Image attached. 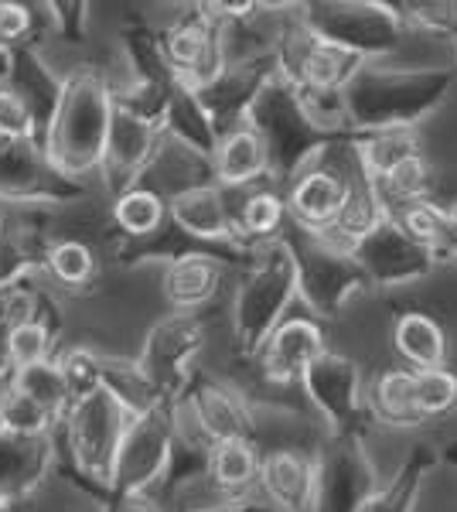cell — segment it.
<instances>
[{
    "instance_id": "1",
    "label": "cell",
    "mask_w": 457,
    "mask_h": 512,
    "mask_svg": "<svg viewBox=\"0 0 457 512\" xmlns=\"http://www.w3.org/2000/svg\"><path fill=\"white\" fill-rule=\"evenodd\" d=\"M113 110L106 103V89L93 76H76L62 89L58 110L48 137V154L62 171H89L106 158Z\"/></svg>"
},
{
    "instance_id": "2",
    "label": "cell",
    "mask_w": 457,
    "mask_h": 512,
    "mask_svg": "<svg viewBox=\"0 0 457 512\" xmlns=\"http://www.w3.org/2000/svg\"><path fill=\"white\" fill-rule=\"evenodd\" d=\"M72 444L76 458L89 472H110L116 465V454L127 437L130 420H123V403L110 390H93L72 414Z\"/></svg>"
},
{
    "instance_id": "3",
    "label": "cell",
    "mask_w": 457,
    "mask_h": 512,
    "mask_svg": "<svg viewBox=\"0 0 457 512\" xmlns=\"http://www.w3.org/2000/svg\"><path fill=\"white\" fill-rule=\"evenodd\" d=\"M324 352V335L314 321L290 318L267 338V349H263V369L270 379H297L311 373V366L321 359Z\"/></svg>"
},
{
    "instance_id": "4",
    "label": "cell",
    "mask_w": 457,
    "mask_h": 512,
    "mask_svg": "<svg viewBox=\"0 0 457 512\" xmlns=\"http://www.w3.org/2000/svg\"><path fill=\"white\" fill-rule=\"evenodd\" d=\"M352 188L331 171H307L294 181L287 195V216H294L304 229H335L342 219Z\"/></svg>"
},
{
    "instance_id": "5",
    "label": "cell",
    "mask_w": 457,
    "mask_h": 512,
    "mask_svg": "<svg viewBox=\"0 0 457 512\" xmlns=\"http://www.w3.org/2000/svg\"><path fill=\"white\" fill-rule=\"evenodd\" d=\"M260 489L273 506L301 512L314 499V465L297 451H273L260 465Z\"/></svg>"
},
{
    "instance_id": "6",
    "label": "cell",
    "mask_w": 457,
    "mask_h": 512,
    "mask_svg": "<svg viewBox=\"0 0 457 512\" xmlns=\"http://www.w3.org/2000/svg\"><path fill=\"white\" fill-rule=\"evenodd\" d=\"M270 147L256 130H232L215 144V178L229 188H246L267 175Z\"/></svg>"
},
{
    "instance_id": "7",
    "label": "cell",
    "mask_w": 457,
    "mask_h": 512,
    "mask_svg": "<svg viewBox=\"0 0 457 512\" xmlns=\"http://www.w3.org/2000/svg\"><path fill=\"white\" fill-rule=\"evenodd\" d=\"M393 345L406 362V369L423 373V369L447 366V335L437 325V318L423 311H406L393 325Z\"/></svg>"
},
{
    "instance_id": "8",
    "label": "cell",
    "mask_w": 457,
    "mask_h": 512,
    "mask_svg": "<svg viewBox=\"0 0 457 512\" xmlns=\"http://www.w3.org/2000/svg\"><path fill=\"white\" fill-rule=\"evenodd\" d=\"M219 263L209 260L202 253H185L181 260H174L161 277V291L168 297L171 308L178 311H195L202 308L209 297L219 291Z\"/></svg>"
},
{
    "instance_id": "9",
    "label": "cell",
    "mask_w": 457,
    "mask_h": 512,
    "mask_svg": "<svg viewBox=\"0 0 457 512\" xmlns=\"http://www.w3.org/2000/svg\"><path fill=\"white\" fill-rule=\"evenodd\" d=\"M171 219L178 222L185 233L202 239H226L236 229L229 205L215 188H188L171 198Z\"/></svg>"
},
{
    "instance_id": "10",
    "label": "cell",
    "mask_w": 457,
    "mask_h": 512,
    "mask_svg": "<svg viewBox=\"0 0 457 512\" xmlns=\"http://www.w3.org/2000/svg\"><path fill=\"white\" fill-rule=\"evenodd\" d=\"M372 407H376L379 420H386V424H417V373L406 366H393L386 373H379L376 383H372Z\"/></svg>"
},
{
    "instance_id": "11",
    "label": "cell",
    "mask_w": 457,
    "mask_h": 512,
    "mask_svg": "<svg viewBox=\"0 0 457 512\" xmlns=\"http://www.w3.org/2000/svg\"><path fill=\"white\" fill-rule=\"evenodd\" d=\"M260 465H263V458L256 454L253 444H249V437L212 444L209 475L222 492H246L249 485H256L260 482Z\"/></svg>"
},
{
    "instance_id": "12",
    "label": "cell",
    "mask_w": 457,
    "mask_h": 512,
    "mask_svg": "<svg viewBox=\"0 0 457 512\" xmlns=\"http://www.w3.org/2000/svg\"><path fill=\"white\" fill-rule=\"evenodd\" d=\"M151 154V127L144 117H134L127 110H113L110 140H106V158L113 168H120L127 178H134L140 164Z\"/></svg>"
},
{
    "instance_id": "13",
    "label": "cell",
    "mask_w": 457,
    "mask_h": 512,
    "mask_svg": "<svg viewBox=\"0 0 457 512\" xmlns=\"http://www.w3.org/2000/svg\"><path fill=\"white\" fill-rule=\"evenodd\" d=\"M348 72H352V48H345L342 41H311V48L301 59V76L311 93H335Z\"/></svg>"
},
{
    "instance_id": "14",
    "label": "cell",
    "mask_w": 457,
    "mask_h": 512,
    "mask_svg": "<svg viewBox=\"0 0 457 512\" xmlns=\"http://www.w3.org/2000/svg\"><path fill=\"white\" fill-rule=\"evenodd\" d=\"M14 390L28 393L38 407H45L48 414H62L65 403L72 400V379L65 373V366L58 362H38V366H28V369H14V379H11Z\"/></svg>"
},
{
    "instance_id": "15",
    "label": "cell",
    "mask_w": 457,
    "mask_h": 512,
    "mask_svg": "<svg viewBox=\"0 0 457 512\" xmlns=\"http://www.w3.org/2000/svg\"><path fill=\"white\" fill-rule=\"evenodd\" d=\"M195 414H198V424L205 427V434H209L215 444L246 437V414L239 410V403L232 400L226 390H215L212 386V390L198 393Z\"/></svg>"
},
{
    "instance_id": "16",
    "label": "cell",
    "mask_w": 457,
    "mask_h": 512,
    "mask_svg": "<svg viewBox=\"0 0 457 512\" xmlns=\"http://www.w3.org/2000/svg\"><path fill=\"white\" fill-rule=\"evenodd\" d=\"M164 216H168V209H164V198L157 192H151V188H127L123 195H116L113 219L127 236H151V233H157Z\"/></svg>"
},
{
    "instance_id": "17",
    "label": "cell",
    "mask_w": 457,
    "mask_h": 512,
    "mask_svg": "<svg viewBox=\"0 0 457 512\" xmlns=\"http://www.w3.org/2000/svg\"><path fill=\"white\" fill-rule=\"evenodd\" d=\"M287 219V198H280L277 192H249L239 205L236 229L253 239H267L284 226Z\"/></svg>"
},
{
    "instance_id": "18",
    "label": "cell",
    "mask_w": 457,
    "mask_h": 512,
    "mask_svg": "<svg viewBox=\"0 0 457 512\" xmlns=\"http://www.w3.org/2000/svg\"><path fill=\"white\" fill-rule=\"evenodd\" d=\"M4 345H7V366L28 369V366H38V362H48L52 335H48V328L41 325L38 318H31V321H21V325L7 328Z\"/></svg>"
},
{
    "instance_id": "19",
    "label": "cell",
    "mask_w": 457,
    "mask_h": 512,
    "mask_svg": "<svg viewBox=\"0 0 457 512\" xmlns=\"http://www.w3.org/2000/svg\"><path fill=\"white\" fill-rule=\"evenodd\" d=\"M379 181L393 198H400L403 205H413V202H427V192H430V185H434V171H430V164L423 161V154L417 151L396 164L393 171H386Z\"/></svg>"
},
{
    "instance_id": "20",
    "label": "cell",
    "mask_w": 457,
    "mask_h": 512,
    "mask_svg": "<svg viewBox=\"0 0 457 512\" xmlns=\"http://www.w3.org/2000/svg\"><path fill=\"white\" fill-rule=\"evenodd\" d=\"M48 414L45 407H38L35 400H31L28 393L14 390V386H7L4 393H0V427L18 437H35L48 427Z\"/></svg>"
},
{
    "instance_id": "21",
    "label": "cell",
    "mask_w": 457,
    "mask_h": 512,
    "mask_svg": "<svg viewBox=\"0 0 457 512\" xmlns=\"http://www.w3.org/2000/svg\"><path fill=\"white\" fill-rule=\"evenodd\" d=\"M457 403V373L447 366L423 369L417 373V410L420 420L427 417H444L447 410H454Z\"/></svg>"
},
{
    "instance_id": "22",
    "label": "cell",
    "mask_w": 457,
    "mask_h": 512,
    "mask_svg": "<svg viewBox=\"0 0 457 512\" xmlns=\"http://www.w3.org/2000/svg\"><path fill=\"white\" fill-rule=\"evenodd\" d=\"M400 229L406 239H413L417 246H437L440 239L451 236L447 229V209H440L427 198V202H413L400 209Z\"/></svg>"
},
{
    "instance_id": "23",
    "label": "cell",
    "mask_w": 457,
    "mask_h": 512,
    "mask_svg": "<svg viewBox=\"0 0 457 512\" xmlns=\"http://www.w3.org/2000/svg\"><path fill=\"white\" fill-rule=\"evenodd\" d=\"M48 270L58 284L65 287H82L89 284L96 270V260H93V250L79 239H65V243H55L52 253H48Z\"/></svg>"
},
{
    "instance_id": "24",
    "label": "cell",
    "mask_w": 457,
    "mask_h": 512,
    "mask_svg": "<svg viewBox=\"0 0 457 512\" xmlns=\"http://www.w3.org/2000/svg\"><path fill=\"white\" fill-rule=\"evenodd\" d=\"M168 55L178 69L202 76V65L209 62V55H212V35L205 28H198V24H181L168 38Z\"/></svg>"
},
{
    "instance_id": "25",
    "label": "cell",
    "mask_w": 457,
    "mask_h": 512,
    "mask_svg": "<svg viewBox=\"0 0 457 512\" xmlns=\"http://www.w3.org/2000/svg\"><path fill=\"white\" fill-rule=\"evenodd\" d=\"M35 130V113L24 99L21 89L0 82V137L4 140H24Z\"/></svg>"
},
{
    "instance_id": "26",
    "label": "cell",
    "mask_w": 457,
    "mask_h": 512,
    "mask_svg": "<svg viewBox=\"0 0 457 512\" xmlns=\"http://www.w3.org/2000/svg\"><path fill=\"white\" fill-rule=\"evenodd\" d=\"M31 31V14L21 4H0V41L11 45Z\"/></svg>"
},
{
    "instance_id": "27",
    "label": "cell",
    "mask_w": 457,
    "mask_h": 512,
    "mask_svg": "<svg viewBox=\"0 0 457 512\" xmlns=\"http://www.w3.org/2000/svg\"><path fill=\"white\" fill-rule=\"evenodd\" d=\"M447 229H451V236H457V202L447 209Z\"/></svg>"
},
{
    "instance_id": "28",
    "label": "cell",
    "mask_w": 457,
    "mask_h": 512,
    "mask_svg": "<svg viewBox=\"0 0 457 512\" xmlns=\"http://www.w3.org/2000/svg\"><path fill=\"white\" fill-rule=\"evenodd\" d=\"M0 45H4V41H0Z\"/></svg>"
}]
</instances>
